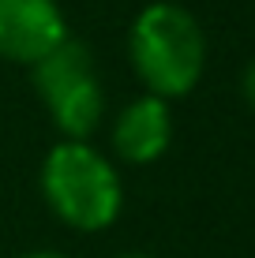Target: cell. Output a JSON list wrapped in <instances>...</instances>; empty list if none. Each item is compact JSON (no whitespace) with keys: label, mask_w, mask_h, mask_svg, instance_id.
Returning a JSON list of instances; mask_svg holds the SVG:
<instances>
[{"label":"cell","mask_w":255,"mask_h":258,"mask_svg":"<svg viewBox=\"0 0 255 258\" xmlns=\"http://www.w3.org/2000/svg\"><path fill=\"white\" fill-rule=\"evenodd\" d=\"M128 52L150 94L169 101V97H184L199 83L207 64V38L188 8L154 0L131 23Z\"/></svg>","instance_id":"6da1fadb"},{"label":"cell","mask_w":255,"mask_h":258,"mask_svg":"<svg viewBox=\"0 0 255 258\" xmlns=\"http://www.w3.org/2000/svg\"><path fill=\"white\" fill-rule=\"evenodd\" d=\"M41 191L64 225L79 232H101L117 221L124 191L109 157L86 142H60L41 165Z\"/></svg>","instance_id":"7a4b0ae2"},{"label":"cell","mask_w":255,"mask_h":258,"mask_svg":"<svg viewBox=\"0 0 255 258\" xmlns=\"http://www.w3.org/2000/svg\"><path fill=\"white\" fill-rule=\"evenodd\" d=\"M68 38L57 0H0V56L12 64H38Z\"/></svg>","instance_id":"3957f363"},{"label":"cell","mask_w":255,"mask_h":258,"mask_svg":"<svg viewBox=\"0 0 255 258\" xmlns=\"http://www.w3.org/2000/svg\"><path fill=\"white\" fill-rule=\"evenodd\" d=\"M173 139V120H169V105L165 97H139L131 101L113 123V150L131 165H150L169 150Z\"/></svg>","instance_id":"277c9868"},{"label":"cell","mask_w":255,"mask_h":258,"mask_svg":"<svg viewBox=\"0 0 255 258\" xmlns=\"http://www.w3.org/2000/svg\"><path fill=\"white\" fill-rule=\"evenodd\" d=\"M94 79H98V68H94L90 49L83 41H72V38H64L49 56H41L34 64V90L45 101V109L53 101H60L64 94L94 83Z\"/></svg>","instance_id":"5b68a950"},{"label":"cell","mask_w":255,"mask_h":258,"mask_svg":"<svg viewBox=\"0 0 255 258\" xmlns=\"http://www.w3.org/2000/svg\"><path fill=\"white\" fill-rule=\"evenodd\" d=\"M244 97H248V105H251V109H255V60H251V64H248V71H244Z\"/></svg>","instance_id":"8992f818"},{"label":"cell","mask_w":255,"mask_h":258,"mask_svg":"<svg viewBox=\"0 0 255 258\" xmlns=\"http://www.w3.org/2000/svg\"><path fill=\"white\" fill-rule=\"evenodd\" d=\"M19 258H64V254H53V251H30V254H19Z\"/></svg>","instance_id":"52a82bcc"},{"label":"cell","mask_w":255,"mask_h":258,"mask_svg":"<svg viewBox=\"0 0 255 258\" xmlns=\"http://www.w3.org/2000/svg\"><path fill=\"white\" fill-rule=\"evenodd\" d=\"M120 258H150V254H120Z\"/></svg>","instance_id":"ba28073f"}]
</instances>
